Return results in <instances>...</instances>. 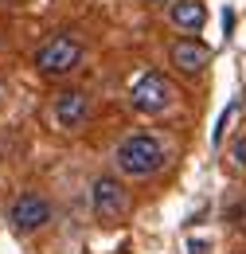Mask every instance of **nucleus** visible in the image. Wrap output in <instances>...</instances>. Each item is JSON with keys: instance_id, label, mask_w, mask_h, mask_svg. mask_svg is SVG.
I'll return each mask as SVG.
<instances>
[{"instance_id": "nucleus-1", "label": "nucleus", "mask_w": 246, "mask_h": 254, "mask_svg": "<svg viewBox=\"0 0 246 254\" xmlns=\"http://www.w3.org/2000/svg\"><path fill=\"white\" fill-rule=\"evenodd\" d=\"M114 160H118L122 176H129V180H145V176H156V172L164 168L168 149H164V141H160L156 133H129L122 145H118Z\"/></svg>"}, {"instance_id": "nucleus-2", "label": "nucleus", "mask_w": 246, "mask_h": 254, "mask_svg": "<svg viewBox=\"0 0 246 254\" xmlns=\"http://www.w3.org/2000/svg\"><path fill=\"white\" fill-rule=\"evenodd\" d=\"M82 39L74 32H55L47 35L43 43H39V51H35V70L43 74V78H62V74H70L74 66L82 63Z\"/></svg>"}, {"instance_id": "nucleus-3", "label": "nucleus", "mask_w": 246, "mask_h": 254, "mask_svg": "<svg viewBox=\"0 0 246 254\" xmlns=\"http://www.w3.org/2000/svg\"><path fill=\"white\" fill-rule=\"evenodd\" d=\"M172 102H176V86H172V78L164 70H141L133 78V86H129V106L137 114H145V118H156V114L172 110Z\"/></svg>"}, {"instance_id": "nucleus-4", "label": "nucleus", "mask_w": 246, "mask_h": 254, "mask_svg": "<svg viewBox=\"0 0 246 254\" xmlns=\"http://www.w3.org/2000/svg\"><path fill=\"white\" fill-rule=\"evenodd\" d=\"M129 188H125L118 176H94L90 184V207H94V219L102 223H118L125 219V211H129Z\"/></svg>"}, {"instance_id": "nucleus-5", "label": "nucleus", "mask_w": 246, "mask_h": 254, "mask_svg": "<svg viewBox=\"0 0 246 254\" xmlns=\"http://www.w3.org/2000/svg\"><path fill=\"white\" fill-rule=\"evenodd\" d=\"M55 215V207H51V199L47 195H39V191H20L12 203H8V223L16 227V231H39V227H47Z\"/></svg>"}, {"instance_id": "nucleus-6", "label": "nucleus", "mask_w": 246, "mask_h": 254, "mask_svg": "<svg viewBox=\"0 0 246 254\" xmlns=\"http://www.w3.org/2000/svg\"><path fill=\"white\" fill-rule=\"evenodd\" d=\"M168 59H172V66H176L180 74L195 78V74H203L207 63H211V47H207L199 35H184V39H176V43L168 47Z\"/></svg>"}, {"instance_id": "nucleus-7", "label": "nucleus", "mask_w": 246, "mask_h": 254, "mask_svg": "<svg viewBox=\"0 0 246 254\" xmlns=\"http://www.w3.org/2000/svg\"><path fill=\"white\" fill-rule=\"evenodd\" d=\"M51 118H55L59 129L86 126V118H90V98H86V90H62L55 98V106H51Z\"/></svg>"}, {"instance_id": "nucleus-8", "label": "nucleus", "mask_w": 246, "mask_h": 254, "mask_svg": "<svg viewBox=\"0 0 246 254\" xmlns=\"http://www.w3.org/2000/svg\"><path fill=\"white\" fill-rule=\"evenodd\" d=\"M168 20H172L176 32L199 35V32H203V20H207V8H203V0H172Z\"/></svg>"}, {"instance_id": "nucleus-9", "label": "nucleus", "mask_w": 246, "mask_h": 254, "mask_svg": "<svg viewBox=\"0 0 246 254\" xmlns=\"http://www.w3.org/2000/svg\"><path fill=\"white\" fill-rule=\"evenodd\" d=\"M235 160L243 164V172H246V137H239V141H235Z\"/></svg>"}, {"instance_id": "nucleus-10", "label": "nucleus", "mask_w": 246, "mask_h": 254, "mask_svg": "<svg viewBox=\"0 0 246 254\" xmlns=\"http://www.w3.org/2000/svg\"><path fill=\"white\" fill-rule=\"evenodd\" d=\"M149 4H160V0H149Z\"/></svg>"}]
</instances>
